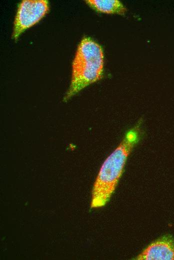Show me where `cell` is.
<instances>
[{"instance_id":"obj_1","label":"cell","mask_w":174,"mask_h":260,"mask_svg":"<svg viewBox=\"0 0 174 260\" xmlns=\"http://www.w3.org/2000/svg\"><path fill=\"white\" fill-rule=\"evenodd\" d=\"M142 121L125 134L120 144L102 164L94 182L91 208L104 206L110 200L121 178L127 159L141 138Z\"/></svg>"},{"instance_id":"obj_2","label":"cell","mask_w":174,"mask_h":260,"mask_svg":"<svg viewBox=\"0 0 174 260\" xmlns=\"http://www.w3.org/2000/svg\"><path fill=\"white\" fill-rule=\"evenodd\" d=\"M104 56L101 46L90 37L80 42L72 64L69 88L64 98L66 102L102 76Z\"/></svg>"},{"instance_id":"obj_3","label":"cell","mask_w":174,"mask_h":260,"mask_svg":"<svg viewBox=\"0 0 174 260\" xmlns=\"http://www.w3.org/2000/svg\"><path fill=\"white\" fill-rule=\"evenodd\" d=\"M46 0H24L20 3L14 20L12 38L16 40L26 30L38 22L48 12Z\"/></svg>"},{"instance_id":"obj_4","label":"cell","mask_w":174,"mask_h":260,"mask_svg":"<svg viewBox=\"0 0 174 260\" xmlns=\"http://www.w3.org/2000/svg\"><path fill=\"white\" fill-rule=\"evenodd\" d=\"M138 260H174V238L164 235L150 244L135 258Z\"/></svg>"},{"instance_id":"obj_5","label":"cell","mask_w":174,"mask_h":260,"mask_svg":"<svg viewBox=\"0 0 174 260\" xmlns=\"http://www.w3.org/2000/svg\"><path fill=\"white\" fill-rule=\"evenodd\" d=\"M85 2L97 12L124 15L127 9L118 0H86Z\"/></svg>"}]
</instances>
